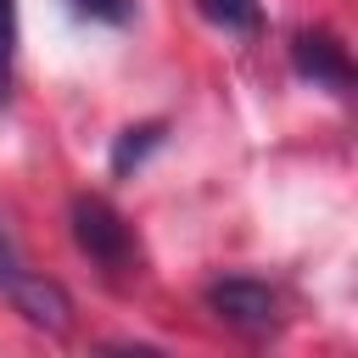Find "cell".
<instances>
[{
	"mask_svg": "<svg viewBox=\"0 0 358 358\" xmlns=\"http://www.w3.org/2000/svg\"><path fill=\"white\" fill-rule=\"evenodd\" d=\"M6 296L17 302V313L28 319V324H39V330H50V336H62L67 324H73V302H67V291L56 285V280H45V274H17L11 285H6Z\"/></svg>",
	"mask_w": 358,
	"mask_h": 358,
	"instance_id": "cell-4",
	"label": "cell"
},
{
	"mask_svg": "<svg viewBox=\"0 0 358 358\" xmlns=\"http://www.w3.org/2000/svg\"><path fill=\"white\" fill-rule=\"evenodd\" d=\"M11 50H17V6L0 0V95L11 84Z\"/></svg>",
	"mask_w": 358,
	"mask_h": 358,
	"instance_id": "cell-8",
	"label": "cell"
},
{
	"mask_svg": "<svg viewBox=\"0 0 358 358\" xmlns=\"http://www.w3.org/2000/svg\"><path fill=\"white\" fill-rule=\"evenodd\" d=\"M67 11H73V17H84V22L123 28V22L134 17V0H67Z\"/></svg>",
	"mask_w": 358,
	"mask_h": 358,
	"instance_id": "cell-7",
	"label": "cell"
},
{
	"mask_svg": "<svg viewBox=\"0 0 358 358\" xmlns=\"http://www.w3.org/2000/svg\"><path fill=\"white\" fill-rule=\"evenodd\" d=\"M17 274H22V257L11 252V241H6V229H0V291H6Z\"/></svg>",
	"mask_w": 358,
	"mask_h": 358,
	"instance_id": "cell-9",
	"label": "cell"
},
{
	"mask_svg": "<svg viewBox=\"0 0 358 358\" xmlns=\"http://www.w3.org/2000/svg\"><path fill=\"white\" fill-rule=\"evenodd\" d=\"M291 67H296V78H308V84H324V90H352V56H347V45L336 39V34H324V28H296L291 34Z\"/></svg>",
	"mask_w": 358,
	"mask_h": 358,
	"instance_id": "cell-3",
	"label": "cell"
},
{
	"mask_svg": "<svg viewBox=\"0 0 358 358\" xmlns=\"http://www.w3.org/2000/svg\"><path fill=\"white\" fill-rule=\"evenodd\" d=\"M73 246L106 274V280H129L134 263H140V246H134V229L123 224V213L106 201V196H73Z\"/></svg>",
	"mask_w": 358,
	"mask_h": 358,
	"instance_id": "cell-1",
	"label": "cell"
},
{
	"mask_svg": "<svg viewBox=\"0 0 358 358\" xmlns=\"http://www.w3.org/2000/svg\"><path fill=\"white\" fill-rule=\"evenodd\" d=\"M196 11L224 34H257V22H263L257 0H196Z\"/></svg>",
	"mask_w": 358,
	"mask_h": 358,
	"instance_id": "cell-5",
	"label": "cell"
},
{
	"mask_svg": "<svg viewBox=\"0 0 358 358\" xmlns=\"http://www.w3.org/2000/svg\"><path fill=\"white\" fill-rule=\"evenodd\" d=\"M162 145V123H140V129H123V140L112 145V173H129L145 162V151Z\"/></svg>",
	"mask_w": 358,
	"mask_h": 358,
	"instance_id": "cell-6",
	"label": "cell"
},
{
	"mask_svg": "<svg viewBox=\"0 0 358 358\" xmlns=\"http://www.w3.org/2000/svg\"><path fill=\"white\" fill-rule=\"evenodd\" d=\"M207 308H213V319H224L229 330H246V336H268L280 324V296L252 274L213 280L207 285Z\"/></svg>",
	"mask_w": 358,
	"mask_h": 358,
	"instance_id": "cell-2",
	"label": "cell"
}]
</instances>
